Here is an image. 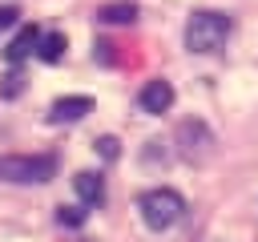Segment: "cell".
Masks as SVG:
<instances>
[{
  "mask_svg": "<svg viewBox=\"0 0 258 242\" xmlns=\"http://www.w3.org/2000/svg\"><path fill=\"white\" fill-rule=\"evenodd\" d=\"M230 16L226 12H214V8H202L185 20V48L189 52H218L230 36Z\"/></svg>",
  "mask_w": 258,
  "mask_h": 242,
  "instance_id": "1",
  "label": "cell"
},
{
  "mask_svg": "<svg viewBox=\"0 0 258 242\" xmlns=\"http://www.w3.org/2000/svg\"><path fill=\"white\" fill-rule=\"evenodd\" d=\"M56 173V153H8L0 157V182L12 186H40Z\"/></svg>",
  "mask_w": 258,
  "mask_h": 242,
  "instance_id": "2",
  "label": "cell"
},
{
  "mask_svg": "<svg viewBox=\"0 0 258 242\" xmlns=\"http://www.w3.org/2000/svg\"><path fill=\"white\" fill-rule=\"evenodd\" d=\"M137 210H141V218H145L149 230H169V226H177L185 218V198L177 190H165L161 186V190L141 194L137 198Z\"/></svg>",
  "mask_w": 258,
  "mask_h": 242,
  "instance_id": "3",
  "label": "cell"
},
{
  "mask_svg": "<svg viewBox=\"0 0 258 242\" xmlns=\"http://www.w3.org/2000/svg\"><path fill=\"white\" fill-rule=\"evenodd\" d=\"M137 105L145 109V113H169V105H173V85L169 81H161V77H153V81H145L141 85V93H137Z\"/></svg>",
  "mask_w": 258,
  "mask_h": 242,
  "instance_id": "4",
  "label": "cell"
},
{
  "mask_svg": "<svg viewBox=\"0 0 258 242\" xmlns=\"http://www.w3.org/2000/svg\"><path fill=\"white\" fill-rule=\"evenodd\" d=\"M89 113H93V97L77 93V97H60V101H52L48 121H52V125H73V121H81V117H89Z\"/></svg>",
  "mask_w": 258,
  "mask_h": 242,
  "instance_id": "5",
  "label": "cell"
},
{
  "mask_svg": "<svg viewBox=\"0 0 258 242\" xmlns=\"http://www.w3.org/2000/svg\"><path fill=\"white\" fill-rule=\"evenodd\" d=\"M36 40H40V28H36V24H24V28H20V32L8 40L4 60H8V65H20L24 56H32V52H36Z\"/></svg>",
  "mask_w": 258,
  "mask_h": 242,
  "instance_id": "6",
  "label": "cell"
},
{
  "mask_svg": "<svg viewBox=\"0 0 258 242\" xmlns=\"http://www.w3.org/2000/svg\"><path fill=\"white\" fill-rule=\"evenodd\" d=\"M73 190H77V198H81L85 206H97V202L105 198V182H101V173H93V169H81V173L73 177Z\"/></svg>",
  "mask_w": 258,
  "mask_h": 242,
  "instance_id": "7",
  "label": "cell"
},
{
  "mask_svg": "<svg viewBox=\"0 0 258 242\" xmlns=\"http://www.w3.org/2000/svg\"><path fill=\"white\" fill-rule=\"evenodd\" d=\"M97 20H101V24H133V20H137V4H129V0L101 4V8H97Z\"/></svg>",
  "mask_w": 258,
  "mask_h": 242,
  "instance_id": "8",
  "label": "cell"
},
{
  "mask_svg": "<svg viewBox=\"0 0 258 242\" xmlns=\"http://www.w3.org/2000/svg\"><path fill=\"white\" fill-rule=\"evenodd\" d=\"M64 48H69L64 32H44V36L36 40V56H40L44 65H56V60L64 56Z\"/></svg>",
  "mask_w": 258,
  "mask_h": 242,
  "instance_id": "9",
  "label": "cell"
},
{
  "mask_svg": "<svg viewBox=\"0 0 258 242\" xmlns=\"http://www.w3.org/2000/svg\"><path fill=\"white\" fill-rule=\"evenodd\" d=\"M0 93H4L8 101H12V97H20V93H24V73H16V69H12V73L4 77V85H0Z\"/></svg>",
  "mask_w": 258,
  "mask_h": 242,
  "instance_id": "10",
  "label": "cell"
},
{
  "mask_svg": "<svg viewBox=\"0 0 258 242\" xmlns=\"http://www.w3.org/2000/svg\"><path fill=\"white\" fill-rule=\"evenodd\" d=\"M93 149H97V153H101L105 161L121 157V141H117V137H97V141H93Z\"/></svg>",
  "mask_w": 258,
  "mask_h": 242,
  "instance_id": "11",
  "label": "cell"
},
{
  "mask_svg": "<svg viewBox=\"0 0 258 242\" xmlns=\"http://www.w3.org/2000/svg\"><path fill=\"white\" fill-rule=\"evenodd\" d=\"M56 222H60V226H81V222H85V210H73V206H60V210H56Z\"/></svg>",
  "mask_w": 258,
  "mask_h": 242,
  "instance_id": "12",
  "label": "cell"
},
{
  "mask_svg": "<svg viewBox=\"0 0 258 242\" xmlns=\"http://www.w3.org/2000/svg\"><path fill=\"white\" fill-rule=\"evenodd\" d=\"M16 16H20V12H16L12 4H0V32H4V28H12V24H16Z\"/></svg>",
  "mask_w": 258,
  "mask_h": 242,
  "instance_id": "13",
  "label": "cell"
},
{
  "mask_svg": "<svg viewBox=\"0 0 258 242\" xmlns=\"http://www.w3.org/2000/svg\"><path fill=\"white\" fill-rule=\"evenodd\" d=\"M97 60H101V65H113V44L101 40V44H97Z\"/></svg>",
  "mask_w": 258,
  "mask_h": 242,
  "instance_id": "14",
  "label": "cell"
}]
</instances>
